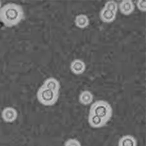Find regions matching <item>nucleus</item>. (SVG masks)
<instances>
[{
    "instance_id": "f257e3e1",
    "label": "nucleus",
    "mask_w": 146,
    "mask_h": 146,
    "mask_svg": "<svg viewBox=\"0 0 146 146\" xmlns=\"http://www.w3.org/2000/svg\"><path fill=\"white\" fill-rule=\"evenodd\" d=\"M25 17L23 8L20 4L9 3L0 9V22L7 28L17 26Z\"/></svg>"
},
{
    "instance_id": "f03ea898",
    "label": "nucleus",
    "mask_w": 146,
    "mask_h": 146,
    "mask_svg": "<svg viewBox=\"0 0 146 146\" xmlns=\"http://www.w3.org/2000/svg\"><path fill=\"white\" fill-rule=\"evenodd\" d=\"M89 113L98 116L108 122L113 116V108L108 102L97 100L92 104Z\"/></svg>"
},
{
    "instance_id": "7ed1b4c3",
    "label": "nucleus",
    "mask_w": 146,
    "mask_h": 146,
    "mask_svg": "<svg viewBox=\"0 0 146 146\" xmlns=\"http://www.w3.org/2000/svg\"><path fill=\"white\" fill-rule=\"evenodd\" d=\"M36 97L40 104L46 106H51L58 102L59 92H54L42 86L37 92Z\"/></svg>"
},
{
    "instance_id": "20e7f679",
    "label": "nucleus",
    "mask_w": 146,
    "mask_h": 146,
    "mask_svg": "<svg viewBox=\"0 0 146 146\" xmlns=\"http://www.w3.org/2000/svg\"><path fill=\"white\" fill-rule=\"evenodd\" d=\"M18 113L13 107H6L1 112L2 119L6 123H13L18 118Z\"/></svg>"
},
{
    "instance_id": "39448f33",
    "label": "nucleus",
    "mask_w": 146,
    "mask_h": 146,
    "mask_svg": "<svg viewBox=\"0 0 146 146\" xmlns=\"http://www.w3.org/2000/svg\"><path fill=\"white\" fill-rule=\"evenodd\" d=\"M88 122L90 127L94 129H99L105 127L108 122L98 116L89 113Z\"/></svg>"
},
{
    "instance_id": "423d86ee",
    "label": "nucleus",
    "mask_w": 146,
    "mask_h": 146,
    "mask_svg": "<svg viewBox=\"0 0 146 146\" xmlns=\"http://www.w3.org/2000/svg\"><path fill=\"white\" fill-rule=\"evenodd\" d=\"M86 66L85 62L80 59L74 60L70 64V69L72 73L80 75L85 72Z\"/></svg>"
},
{
    "instance_id": "0eeeda50",
    "label": "nucleus",
    "mask_w": 146,
    "mask_h": 146,
    "mask_svg": "<svg viewBox=\"0 0 146 146\" xmlns=\"http://www.w3.org/2000/svg\"><path fill=\"white\" fill-rule=\"evenodd\" d=\"M119 9L123 15H129L135 11V5L132 1L124 0L119 3Z\"/></svg>"
},
{
    "instance_id": "6e6552de",
    "label": "nucleus",
    "mask_w": 146,
    "mask_h": 146,
    "mask_svg": "<svg viewBox=\"0 0 146 146\" xmlns=\"http://www.w3.org/2000/svg\"><path fill=\"white\" fill-rule=\"evenodd\" d=\"M117 146H138V142L134 136L124 135L120 138Z\"/></svg>"
},
{
    "instance_id": "1a4fd4ad",
    "label": "nucleus",
    "mask_w": 146,
    "mask_h": 146,
    "mask_svg": "<svg viewBox=\"0 0 146 146\" xmlns=\"http://www.w3.org/2000/svg\"><path fill=\"white\" fill-rule=\"evenodd\" d=\"M42 86L46 88L57 92H59L61 88L60 82L53 77H50L46 79L44 81Z\"/></svg>"
},
{
    "instance_id": "9d476101",
    "label": "nucleus",
    "mask_w": 146,
    "mask_h": 146,
    "mask_svg": "<svg viewBox=\"0 0 146 146\" xmlns=\"http://www.w3.org/2000/svg\"><path fill=\"white\" fill-rule=\"evenodd\" d=\"M116 14L103 8L100 12V19L105 23H111L116 19Z\"/></svg>"
},
{
    "instance_id": "9b49d317",
    "label": "nucleus",
    "mask_w": 146,
    "mask_h": 146,
    "mask_svg": "<svg viewBox=\"0 0 146 146\" xmlns=\"http://www.w3.org/2000/svg\"><path fill=\"white\" fill-rule=\"evenodd\" d=\"M94 100V95L89 90H84L81 92L79 96V101L80 104L87 106L92 104Z\"/></svg>"
},
{
    "instance_id": "f8f14e48",
    "label": "nucleus",
    "mask_w": 146,
    "mask_h": 146,
    "mask_svg": "<svg viewBox=\"0 0 146 146\" xmlns=\"http://www.w3.org/2000/svg\"><path fill=\"white\" fill-rule=\"evenodd\" d=\"M75 25L77 27L81 29H84L88 26L90 20L88 17L84 14H81L76 16L74 20Z\"/></svg>"
},
{
    "instance_id": "ddd939ff",
    "label": "nucleus",
    "mask_w": 146,
    "mask_h": 146,
    "mask_svg": "<svg viewBox=\"0 0 146 146\" xmlns=\"http://www.w3.org/2000/svg\"><path fill=\"white\" fill-rule=\"evenodd\" d=\"M104 8L108 10H110V11L113 12L116 14L117 10H118L119 6H118V4L117 3V2L115 1H108L105 4Z\"/></svg>"
},
{
    "instance_id": "4468645a",
    "label": "nucleus",
    "mask_w": 146,
    "mask_h": 146,
    "mask_svg": "<svg viewBox=\"0 0 146 146\" xmlns=\"http://www.w3.org/2000/svg\"><path fill=\"white\" fill-rule=\"evenodd\" d=\"M64 146H82V145L80 141L77 139L70 138L66 141Z\"/></svg>"
},
{
    "instance_id": "2eb2a0df",
    "label": "nucleus",
    "mask_w": 146,
    "mask_h": 146,
    "mask_svg": "<svg viewBox=\"0 0 146 146\" xmlns=\"http://www.w3.org/2000/svg\"><path fill=\"white\" fill-rule=\"evenodd\" d=\"M137 7L140 11L146 12V1L139 0L137 2Z\"/></svg>"
},
{
    "instance_id": "dca6fc26",
    "label": "nucleus",
    "mask_w": 146,
    "mask_h": 146,
    "mask_svg": "<svg viewBox=\"0 0 146 146\" xmlns=\"http://www.w3.org/2000/svg\"><path fill=\"white\" fill-rule=\"evenodd\" d=\"M2 3H1V1H0V9H1V8L2 7Z\"/></svg>"
}]
</instances>
